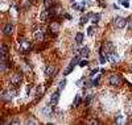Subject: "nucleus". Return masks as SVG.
Masks as SVG:
<instances>
[{"instance_id": "15", "label": "nucleus", "mask_w": 132, "mask_h": 125, "mask_svg": "<svg viewBox=\"0 0 132 125\" xmlns=\"http://www.w3.org/2000/svg\"><path fill=\"white\" fill-rule=\"evenodd\" d=\"M44 5H45L46 9H50V8H53V5H54V1H53V0H44Z\"/></svg>"}, {"instance_id": "18", "label": "nucleus", "mask_w": 132, "mask_h": 125, "mask_svg": "<svg viewBox=\"0 0 132 125\" xmlns=\"http://www.w3.org/2000/svg\"><path fill=\"white\" fill-rule=\"evenodd\" d=\"M79 103H81V95H75V99H74V103H73V107L75 108V107H78Z\"/></svg>"}, {"instance_id": "1", "label": "nucleus", "mask_w": 132, "mask_h": 125, "mask_svg": "<svg viewBox=\"0 0 132 125\" xmlns=\"http://www.w3.org/2000/svg\"><path fill=\"white\" fill-rule=\"evenodd\" d=\"M114 51H115V46H114L112 42H104L103 46L100 47V54H104L106 57L108 55V54H111V53H114Z\"/></svg>"}, {"instance_id": "11", "label": "nucleus", "mask_w": 132, "mask_h": 125, "mask_svg": "<svg viewBox=\"0 0 132 125\" xmlns=\"http://www.w3.org/2000/svg\"><path fill=\"white\" fill-rule=\"evenodd\" d=\"M107 61H110L111 63H116L119 61V55L116 54L115 51H114V53H111V54H108V55H107Z\"/></svg>"}, {"instance_id": "36", "label": "nucleus", "mask_w": 132, "mask_h": 125, "mask_svg": "<svg viewBox=\"0 0 132 125\" xmlns=\"http://www.w3.org/2000/svg\"><path fill=\"white\" fill-rule=\"evenodd\" d=\"M71 1H75V0H71Z\"/></svg>"}, {"instance_id": "6", "label": "nucleus", "mask_w": 132, "mask_h": 125, "mask_svg": "<svg viewBox=\"0 0 132 125\" xmlns=\"http://www.w3.org/2000/svg\"><path fill=\"white\" fill-rule=\"evenodd\" d=\"M59 90L58 91H56L54 94H52V96H50V104L52 105H57L58 104V100H59Z\"/></svg>"}, {"instance_id": "13", "label": "nucleus", "mask_w": 132, "mask_h": 125, "mask_svg": "<svg viewBox=\"0 0 132 125\" xmlns=\"http://www.w3.org/2000/svg\"><path fill=\"white\" fill-rule=\"evenodd\" d=\"M44 92H45V86L44 84H41V86H38L37 87V99H40L41 98V95H44Z\"/></svg>"}, {"instance_id": "30", "label": "nucleus", "mask_w": 132, "mask_h": 125, "mask_svg": "<svg viewBox=\"0 0 132 125\" xmlns=\"http://www.w3.org/2000/svg\"><path fill=\"white\" fill-rule=\"evenodd\" d=\"M99 79H100V75H98V76H96V79L94 80V86H98L99 84Z\"/></svg>"}, {"instance_id": "32", "label": "nucleus", "mask_w": 132, "mask_h": 125, "mask_svg": "<svg viewBox=\"0 0 132 125\" xmlns=\"http://www.w3.org/2000/svg\"><path fill=\"white\" fill-rule=\"evenodd\" d=\"M26 124H37V121H34V120H28Z\"/></svg>"}, {"instance_id": "12", "label": "nucleus", "mask_w": 132, "mask_h": 125, "mask_svg": "<svg viewBox=\"0 0 132 125\" xmlns=\"http://www.w3.org/2000/svg\"><path fill=\"white\" fill-rule=\"evenodd\" d=\"M0 49H1V59H7V57H8V47H7V45L3 43L0 46Z\"/></svg>"}, {"instance_id": "3", "label": "nucleus", "mask_w": 132, "mask_h": 125, "mask_svg": "<svg viewBox=\"0 0 132 125\" xmlns=\"http://www.w3.org/2000/svg\"><path fill=\"white\" fill-rule=\"evenodd\" d=\"M21 82H23V76L20 75V74H15V75L11 76V84L13 87H19L21 84Z\"/></svg>"}, {"instance_id": "16", "label": "nucleus", "mask_w": 132, "mask_h": 125, "mask_svg": "<svg viewBox=\"0 0 132 125\" xmlns=\"http://www.w3.org/2000/svg\"><path fill=\"white\" fill-rule=\"evenodd\" d=\"M74 66H75L74 63H70V65L67 66V67H66V70L63 71V75H69L70 72H71L73 70H74Z\"/></svg>"}, {"instance_id": "9", "label": "nucleus", "mask_w": 132, "mask_h": 125, "mask_svg": "<svg viewBox=\"0 0 132 125\" xmlns=\"http://www.w3.org/2000/svg\"><path fill=\"white\" fill-rule=\"evenodd\" d=\"M44 37H45V32H44L42 29H37V28H34V38L38 39V41H41V39H44Z\"/></svg>"}, {"instance_id": "34", "label": "nucleus", "mask_w": 132, "mask_h": 125, "mask_svg": "<svg viewBox=\"0 0 132 125\" xmlns=\"http://www.w3.org/2000/svg\"><path fill=\"white\" fill-rule=\"evenodd\" d=\"M90 124H99V121H96V120H91V121H90Z\"/></svg>"}, {"instance_id": "27", "label": "nucleus", "mask_w": 132, "mask_h": 125, "mask_svg": "<svg viewBox=\"0 0 132 125\" xmlns=\"http://www.w3.org/2000/svg\"><path fill=\"white\" fill-rule=\"evenodd\" d=\"M96 72H98V69L95 67V69H92L91 71H90V76H91V78H92V76H95V74H96Z\"/></svg>"}, {"instance_id": "17", "label": "nucleus", "mask_w": 132, "mask_h": 125, "mask_svg": "<svg viewBox=\"0 0 132 125\" xmlns=\"http://www.w3.org/2000/svg\"><path fill=\"white\" fill-rule=\"evenodd\" d=\"M75 42L78 43V45L83 42V33H81V32L77 33V36H75Z\"/></svg>"}, {"instance_id": "10", "label": "nucleus", "mask_w": 132, "mask_h": 125, "mask_svg": "<svg viewBox=\"0 0 132 125\" xmlns=\"http://www.w3.org/2000/svg\"><path fill=\"white\" fill-rule=\"evenodd\" d=\"M3 32H4V34H5V36H9V34H12V32H13V24L12 23H8L5 26H4Z\"/></svg>"}, {"instance_id": "20", "label": "nucleus", "mask_w": 132, "mask_h": 125, "mask_svg": "<svg viewBox=\"0 0 132 125\" xmlns=\"http://www.w3.org/2000/svg\"><path fill=\"white\" fill-rule=\"evenodd\" d=\"M99 20H100V15H99V13H95V15H92V23H94V24L99 23Z\"/></svg>"}, {"instance_id": "21", "label": "nucleus", "mask_w": 132, "mask_h": 125, "mask_svg": "<svg viewBox=\"0 0 132 125\" xmlns=\"http://www.w3.org/2000/svg\"><path fill=\"white\" fill-rule=\"evenodd\" d=\"M58 29H59V28H58V25H57L56 23H53L52 25H50V30H52L53 33H57V32H58Z\"/></svg>"}, {"instance_id": "23", "label": "nucleus", "mask_w": 132, "mask_h": 125, "mask_svg": "<svg viewBox=\"0 0 132 125\" xmlns=\"http://www.w3.org/2000/svg\"><path fill=\"white\" fill-rule=\"evenodd\" d=\"M119 1H120V4H122L123 7H125V8H128V7H129V1H128V0H119Z\"/></svg>"}, {"instance_id": "31", "label": "nucleus", "mask_w": 132, "mask_h": 125, "mask_svg": "<svg viewBox=\"0 0 132 125\" xmlns=\"http://www.w3.org/2000/svg\"><path fill=\"white\" fill-rule=\"evenodd\" d=\"M116 121H118V122H123V116H118Z\"/></svg>"}, {"instance_id": "2", "label": "nucleus", "mask_w": 132, "mask_h": 125, "mask_svg": "<svg viewBox=\"0 0 132 125\" xmlns=\"http://www.w3.org/2000/svg\"><path fill=\"white\" fill-rule=\"evenodd\" d=\"M108 83H110V86H112V87L120 86V83H122V76L118 75V74L110 75V78H108Z\"/></svg>"}, {"instance_id": "14", "label": "nucleus", "mask_w": 132, "mask_h": 125, "mask_svg": "<svg viewBox=\"0 0 132 125\" xmlns=\"http://www.w3.org/2000/svg\"><path fill=\"white\" fill-rule=\"evenodd\" d=\"M90 54V49L87 47V46H85V47H82V49L79 50V55H82V57H89Z\"/></svg>"}, {"instance_id": "28", "label": "nucleus", "mask_w": 132, "mask_h": 125, "mask_svg": "<svg viewBox=\"0 0 132 125\" xmlns=\"http://www.w3.org/2000/svg\"><path fill=\"white\" fill-rule=\"evenodd\" d=\"M91 100H92V95H89L87 98H86V104L89 105L90 103H91Z\"/></svg>"}, {"instance_id": "19", "label": "nucleus", "mask_w": 132, "mask_h": 125, "mask_svg": "<svg viewBox=\"0 0 132 125\" xmlns=\"http://www.w3.org/2000/svg\"><path fill=\"white\" fill-rule=\"evenodd\" d=\"M90 17H92V15H91V13H89V15H87V16H85V17H82V19H81V25H83V24H86V23H87Z\"/></svg>"}, {"instance_id": "25", "label": "nucleus", "mask_w": 132, "mask_h": 125, "mask_svg": "<svg viewBox=\"0 0 132 125\" xmlns=\"http://www.w3.org/2000/svg\"><path fill=\"white\" fill-rule=\"evenodd\" d=\"M79 66H81V67H86V66H89V61H86V59L79 61Z\"/></svg>"}, {"instance_id": "35", "label": "nucleus", "mask_w": 132, "mask_h": 125, "mask_svg": "<svg viewBox=\"0 0 132 125\" xmlns=\"http://www.w3.org/2000/svg\"><path fill=\"white\" fill-rule=\"evenodd\" d=\"M12 124H20V121H19V120H13Z\"/></svg>"}, {"instance_id": "5", "label": "nucleus", "mask_w": 132, "mask_h": 125, "mask_svg": "<svg viewBox=\"0 0 132 125\" xmlns=\"http://www.w3.org/2000/svg\"><path fill=\"white\" fill-rule=\"evenodd\" d=\"M57 72V67L53 65H49L48 67L45 69V75L48 76V78H50V76H54V74Z\"/></svg>"}, {"instance_id": "29", "label": "nucleus", "mask_w": 132, "mask_h": 125, "mask_svg": "<svg viewBox=\"0 0 132 125\" xmlns=\"http://www.w3.org/2000/svg\"><path fill=\"white\" fill-rule=\"evenodd\" d=\"M73 8H75V9H78V11H83V7L78 5V4H73Z\"/></svg>"}, {"instance_id": "4", "label": "nucleus", "mask_w": 132, "mask_h": 125, "mask_svg": "<svg viewBox=\"0 0 132 125\" xmlns=\"http://www.w3.org/2000/svg\"><path fill=\"white\" fill-rule=\"evenodd\" d=\"M114 25H115L118 29H123V28L127 25V20L123 19V17H115V19H114Z\"/></svg>"}, {"instance_id": "7", "label": "nucleus", "mask_w": 132, "mask_h": 125, "mask_svg": "<svg viewBox=\"0 0 132 125\" xmlns=\"http://www.w3.org/2000/svg\"><path fill=\"white\" fill-rule=\"evenodd\" d=\"M53 107H54V105H53ZM53 107L52 105H46V107H44L42 108V115L44 116H46V117H50V116L53 115Z\"/></svg>"}, {"instance_id": "26", "label": "nucleus", "mask_w": 132, "mask_h": 125, "mask_svg": "<svg viewBox=\"0 0 132 125\" xmlns=\"http://www.w3.org/2000/svg\"><path fill=\"white\" fill-rule=\"evenodd\" d=\"M127 26H128L129 29L132 30V16L128 17V20H127Z\"/></svg>"}, {"instance_id": "24", "label": "nucleus", "mask_w": 132, "mask_h": 125, "mask_svg": "<svg viewBox=\"0 0 132 125\" xmlns=\"http://www.w3.org/2000/svg\"><path fill=\"white\" fill-rule=\"evenodd\" d=\"M94 30H95V26H89V29H87V34H89V36H92V34H94Z\"/></svg>"}, {"instance_id": "8", "label": "nucleus", "mask_w": 132, "mask_h": 125, "mask_svg": "<svg viewBox=\"0 0 132 125\" xmlns=\"http://www.w3.org/2000/svg\"><path fill=\"white\" fill-rule=\"evenodd\" d=\"M30 47H32V45L28 41H25V39L20 41V49L23 50V51H28V50H30Z\"/></svg>"}, {"instance_id": "33", "label": "nucleus", "mask_w": 132, "mask_h": 125, "mask_svg": "<svg viewBox=\"0 0 132 125\" xmlns=\"http://www.w3.org/2000/svg\"><path fill=\"white\" fill-rule=\"evenodd\" d=\"M29 92H30V84L26 87V94H28V95H29Z\"/></svg>"}, {"instance_id": "22", "label": "nucleus", "mask_w": 132, "mask_h": 125, "mask_svg": "<svg viewBox=\"0 0 132 125\" xmlns=\"http://www.w3.org/2000/svg\"><path fill=\"white\" fill-rule=\"evenodd\" d=\"M65 86H66V79H62V80H61V82H59L58 90H59V91H62V90L65 88Z\"/></svg>"}]
</instances>
